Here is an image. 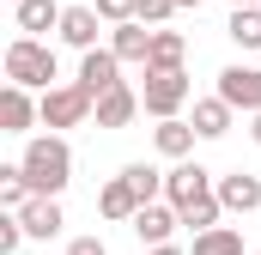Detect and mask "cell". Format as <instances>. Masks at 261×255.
<instances>
[{
    "mask_svg": "<svg viewBox=\"0 0 261 255\" xmlns=\"http://www.w3.org/2000/svg\"><path fill=\"white\" fill-rule=\"evenodd\" d=\"M18 164H24L31 194H61L67 183H73V146H67L55 128H49V134H37V140H24Z\"/></svg>",
    "mask_w": 261,
    "mask_h": 255,
    "instance_id": "6da1fadb",
    "label": "cell"
},
{
    "mask_svg": "<svg viewBox=\"0 0 261 255\" xmlns=\"http://www.w3.org/2000/svg\"><path fill=\"white\" fill-rule=\"evenodd\" d=\"M6 79L12 85H31V91H49L55 85V49L43 43V37H12L6 43Z\"/></svg>",
    "mask_w": 261,
    "mask_h": 255,
    "instance_id": "7a4b0ae2",
    "label": "cell"
},
{
    "mask_svg": "<svg viewBox=\"0 0 261 255\" xmlns=\"http://www.w3.org/2000/svg\"><path fill=\"white\" fill-rule=\"evenodd\" d=\"M91 116H97V97H91L79 79H67V85H49V91H43V128L61 134V128H85Z\"/></svg>",
    "mask_w": 261,
    "mask_h": 255,
    "instance_id": "3957f363",
    "label": "cell"
},
{
    "mask_svg": "<svg viewBox=\"0 0 261 255\" xmlns=\"http://www.w3.org/2000/svg\"><path fill=\"white\" fill-rule=\"evenodd\" d=\"M189 91H195V85H189V73H182V67H146L140 104H146V116H158V122H164V116H176V110L189 104Z\"/></svg>",
    "mask_w": 261,
    "mask_h": 255,
    "instance_id": "277c9868",
    "label": "cell"
},
{
    "mask_svg": "<svg viewBox=\"0 0 261 255\" xmlns=\"http://www.w3.org/2000/svg\"><path fill=\"white\" fill-rule=\"evenodd\" d=\"M206 194H219V176L206 170V164H195V158H176V170H164V200L182 213V207H195V200H206Z\"/></svg>",
    "mask_w": 261,
    "mask_h": 255,
    "instance_id": "5b68a950",
    "label": "cell"
},
{
    "mask_svg": "<svg viewBox=\"0 0 261 255\" xmlns=\"http://www.w3.org/2000/svg\"><path fill=\"white\" fill-rule=\"evenodd\" d=\"M37 122H43V97H31V85L6 79V91H0V134H31Z\"/></svg>",
    "mask_w": 261,
    "mask_h": 255,
    "instance_id": "8992f818",
    "label": "cell"
},
{
    "mask_svg": "<svg viewBox=\"0 0 261 255\" xmlns=\"http://www.w3.org/2000/svg\"><path fill=\"white\" fill-rule=\"evenodd\" d=\"M219 97H225L231 110L255 116V110H261V67H243V61H231L225 73H219Z\"/></svg>",
    "mask_w": 261,
    "mask_h": 255,
    "instance_id": "52a82bcc",
    "label": "cell"
},
{
    "mask_svg": "<svg viewBox=\"0 0 261 255\" xmlns=\"http://www.w3.org/2000/svg\"><path fill=\"white\" fill-rule=\"evenodd\" d=\"M122 55H116V49H85V55H79V85H85V91H91V97H103V91H116V85H122Z\"/></svg>",
    "mask_w": 261,
    "mask_h": 255,
    "instance_id": "ba28073f",
    "label": "cell"
},
{
    "mask_svg": "<svg viewBox=\"0 0 261 255\" xmlns=\"http://www.w3.org/2000/svg\"><path fill=\"white\" fill-rule=\"evenodd\" d=\"M128 225H134V237H140V243H146V249H152V243H170V231H176V225H182V213H176V207H170V200H146V207H140V213H134Z\"/></svg>",
    "mask_w": 261,
    "mask_h": 255,
    "instance_id": "9c48e42d",
    "label": "cell"
},
{
    "mask_svg": "<svg viewBox=\"0 0 261 255\" xmlns=\"http://www.w3.org/2000/svg\"><path fill=\"white\" fill-rule=\"evenodd\" d=\"M18 219H24V231L31 237H61V225H67V213H61V194H31L24 207H18Z\"/></svg>",
    "mask_w": 261,
    "mask_h": 255,
    "instance_id": "30bf717a",
    "label": "cell"
},
{
    "mask_svg": "<svg viewBox=\"0 0 261 255\" xmlns=\"http://www.w3.org/2000/svg\"><path fill=\"white\" fill-rule=\"evenodd\" d=\"M152 37H158V24H140V18H128V24H110V49L122 55V61H152Z\"/></svg>",
    "mask_w": 261,
    "mask_h": 255,
    "instance_id": "8fae6325",
    "label": "cell"
},
{
    "mask_svg": "<svg viewBox=\"0 0 261 255\" xmlns=\"http://www.w3.org/2000/svg\"><path fill=\"white\" fill-rule=\"evenodd\" d=\"M140 110H146V104H140V91L122 79L116 91H103V97H97V116H91V122H97V128H128Z\"/></svg>",
    "mask_w": 261,
    "mask_h": 255,
    "instance_id": "7c38bea8",
    "label": "cell"
},
{
    "mask_svg": "<svg viewBox=\"0 0 261 255\" xmlns=\"http://www.w3.org/2000/svg\"><path fill=\"white\" fill-rule=\"evenodd\" d=\"M219 200H225V213H261V176L225 170V176H219Z\"/></svg>",
    "mask_w": 261,
    "mask_h": 255,
    "instance_id": "4fadbf2b",
    "label": "cell"
},
{
    "mask_svg": "<svg viewBox=\"0 0 261 255\" xmlns=\"http://www.w3.org/2000/svg\"><path fill=\"white\" fill-rule=\"evenodd\" d=\"M97 24H103L97 6H67V12H61V43H67V49H79V55L97 49Z\"/></svg>",
    "mask_w": 261,
    "mask_h": 255,
    "instance_id": "5bb4252c",
    "label": "cell"
},
{
    "mask_svg": "<svg viewBox=\"0 0 261 255\" xmlns=\"http://www.w3.org/2000/svg\"><path fill=\"white\" fill-rule=\"evenodd\" d=\"M61 0H18L12 6V24L24 31V37H43V31H61Z\"/></svg>",
    "mask_w": 261,
    "mask_h": 255,
    "instance_id": "9a60e30c",
    "label": "cell"
},
{
    "mask_svg": "<svg viewBox=\"0 0 261 255\" xmlns=\"http://www.w3.org/2000/svg\"><path fill=\"white\" fill-rule=\"evenodd\" d=\"M97 213H103V219H116V225H128L134 213H140V194H134L128 176H110V183L97 189Z\"/></svg>",
    "mask_w": 261,
    "mask_h": 255,
    "instance_id": "2e32d148",
    "label": "cell"
},
{
    "mask_svg": "<svg viewBox=\"0 0 261 255\" xmlns=\"http://www.w3.org/2000/svg\"><path fill=\"white\" fill-rule=\"evenodd\" d=\"M195 122H182V116H164V122L152 128V146H158V152H164V158H189V152H195Z\"/></svg>",
    "mask_w": 261,
    "mask_h": 255,
    "instance_id": "e0dca14e",
    "label": "cell"
},
{
    "mask_svg": "<svg viewBox=\"0 0 261 255\" xmlns=\"http://www.w3.org/2000/svg\"><path fill=\"white\" fill-rule=\"evenodd\" d=\"M231 116H237V110L213 91V97H200V104H195V134H200V140H225V134H231Z\"/></svg>",
    "mask_w": 261,
    "mask_h": 255,
    "instance_id": "ac0fdd59",
    "label": "cell"
},
{
    "mask_svg": "<svg viewBox=\"0 0 261 255\" xmlns=\"http://www.w3.org/2000/svg\"><path fill=\"white\" fill-rule=\"evenodd\" d=\"M225 37H231L237 49H261V6H231Z\"/></svg>",
    "mask_w": 261,
    "mask_h": 255,
    "instance_id": "d6986e66",
    "label": "cell"
},
{
    "mask_svg": "<svg viewBox=\"0 0 261 255\" xmlns=\"http://www.w3.org/2000/svg\"><path fill=\"white\" fill-rule=\"evenodd\" d=\"M189 255H243V231H231V225L195 231V249H189Z\"/></svg>",
    "mask_w": 261,
    "mask_h": 255,
    "instance_id": "ffe728a7",
    "label": "cell"
},
{
    "mask_svg": "<svg viewBox=\"0 0 261 255\" xmlns=\"http://www.w3.org/2000/svg\"><path fill=\"white\" fill-rule=\"evenodd\" d=\"M31 200V183H24V164H0V213H18Z\"/></svg>",
    "mask_w": 261,
    "mask_h": 255,
    "instance_id": "44dd1931",
    "label": "cell"
},
{
    "mask_svg": "<svg viewBox=\"0 0 261 255\" xmlns=\"http://www.w3.org/2000/svg\"><path fill=\"white\" fill-rule=\"evenodd\" d=\"M182 55H189L182 31H164V24H158V37H152V61H146V67H182Z\"/></svg>",
    "mask_w": 261,
    "mask_h": 255,
    "instance_id": "7402d4cb",
    "label": "cell"
},
{
    "mask_svg": "<svg viewBox=\"0 0 261 255\" xmlns=\"http://www.w3.org/2000/svg\"><path fill=\"white\" fill-rule=\"evenodd\" d=\"M122 176L134 183V194H140V207H146V200H164V170H152V164H128Z\"/></svg>",
    "mask_w": 261,
    "mask_h": 255,
    "instance_id": "603a6c76",
    "label": "cell"
},
{
    "mask_svg": "<svg viewBox=\"0 0 261 255\" xmlns=\"http://www.w3.org/2000/svg\"><path fill=\"white\" fill-rule=\"evenodd\" d=\"M219 219H225V200H219V194H206V200H195V207H182V225H189V231H213Z\"/></svg>",
    "mask_w": 261,
    "mask_h": 255,
    "instance_id": "cb8c5ba5",
    "label": "cell"
},
{
    "mask_svg": "<svg viewBox=\"0 0 261 255\" xmlns=\"http://www.w3.org/2000/svg\"><path fill=\"white\" fill-rule=\"evenodd\" d=\"M170 12H182V0H140V6H134L140 24H170Z\"/></svg>",
    "mask_w": 261,
    "mask_h": 255,
    "instance_id": "d4e9b609",
    "label": "cell"
},
{
    "mask_svg": "<svg viewBox=\"0 0 261 255\" xmlns=\"http://www.w3.org/2000/svg\"><path fill=\"white\" fill-rule=\"evenodd\" d=\"M24 237H31V231H24V219H18V213H0V255H18Z\"/></svg>",
    "mask_w": 261,
    "mask_h": 255,
    "instance_id": "484cf974",
    "label": "cell"
},
{
    "mask_svg": "<svg viewBox=\"0 0 261 255\" xmlns=\"http://www.w3.org/2000/svg\"><path fill=\"white\" fill-rule=\"evenodd\" d=\"M134 6H140V0H97L103 24H128V18H134Z\"/></svg>",
    "mask_w": 261,
    "mask_h": 255,
    "instance_id": "4316f807",
    "label": "cell"
},
{
    "mask_svg": "<svg viewBox=\"0 0 261 255\" xmlns=\"http://www.w3.org/2000/svg\"><path fill=\"white\" fill-rule=\"evenodd\" d=\"M67 255H110V249H103V237H73Z\"/></svg>",
    "mask_w": 261,
    "mask_h": 255,
    "instance_id": "83f0119b",
    "label": "cell"
},
{
    "mask_svg": "<svg viewBox=\"0 0 261 255\" xmlns=\"http://www.w3.org/2000/svg\"><path fill=\"white\" fill-rule=\"evenodd\" d=\"M146 255H189V249H176V243H152Z\"/></svg>",
    "mask_w": 261,
    "mask_h": 255,
    "instance_id": "f1b7e54d",
    "label": "cell"
},
{
    "mask_svg": "<svg viewBox=\"0 0 261 255\" xmlns=\"http://www.w3.org/2000/svg\"><path fill=\"white\" fill-rule=\"evenodd\" d=\"M249 134H255V146H261V110H255V116H249Z\"/></svg>",
    "mask_w": 261,
    "mask_h": 255,
    "instance_id": "f546056e",
    "label": "cell"
},
{
    "mask_svg": "<svg viewBox=\"0 0 261 255\" xmlns=\"http://www.w3.org/2000/svg\"><path fill=\"white\" fill-rule=\"evenodd\" d=\"M231 6H261V0H231Z\"/></svg>",
    "mask_w": 261,
    "mask_h": 255,
    "instance_id": "4dcf8cb0",
    "label": "cell"
},
{
    "mask_svg": "<svg viewBox=\"0 0 261 255\" xmlns=\"http://www.w3.org/2000/svg\"><path fill=\"white\" fill-rule=\"evenodd\" d=\"M182 6H200V0H182Z\"/></svg>",
    "mask_w": 261,
    "mask_h": 255,
    "instance_id": "1f68e13d",
    "label": "cell"
},
{
    "mask_svg": "<svg viewBox=\"0 0 261 255\" xmlns=\"http://www.w3.org/2000/svg\"><path fill=\"white\" fill-rule=\"evenodd\" d=\"M12 6H18V0H12Z\"/></svg>",
    "mask_w": 261,
    "mask_h": 255,
    "instance_id": "d6a6232c",
    "label": "cell"
}]
</instances>
